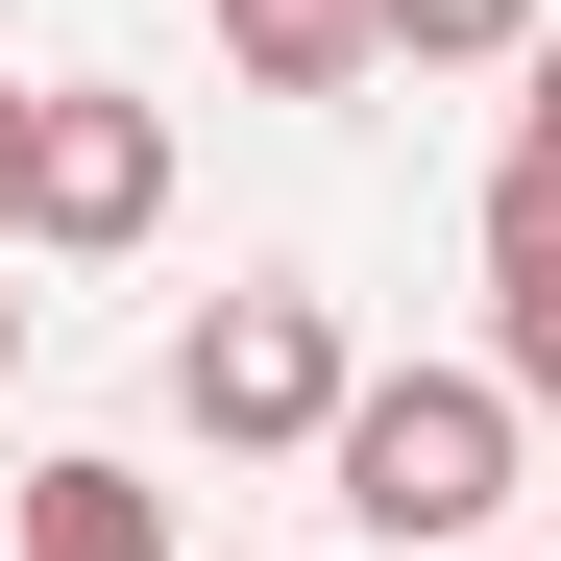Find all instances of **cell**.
<instances>
[{
  "mask_svg": "<svg viewBox=\"0 0 561 561\" xmlns=\"http://www.w3.org/2000/svg\"><path fill=\"white\" fill-rule=\"evenodd\" d=\"M513 463H537V391H513V366H366L342 439H318V489L391 537V561H463V537L513 513Z\"/></svg>",
  "mask_w": 561,
  "mask_h": 561,
  "instance_id": "cell-1",
  "label": "cell"
},
{
  "mask_svg": "<svg viewBox=\"0 0 561 561\" xmlns=\"http://www.w3.org/2000/svg\"><path fill=\"white\" fill-rule=\"evenodd\" d=\"M342 391H366V342H342V294H294V268H244V294L171 342V415H196L220 463H318Z\"/></svg>",
  "mask_w": 561,
  "mask_h": 561,
  "instance_id": "cell-2",
  "label": "cell"
},
{
  "mask_svg": "<svg viewBox=\"0 0 561 561\" xmlns=\"http://www.w3.org/2000/svg\"><path fill=\"white\" fill-rule=\"evenodd\" d=\"M147 220H171V99L49 73V123H25V268H123Z\"/></svg>",
  "mask_w": 561,
  "mask_h": 561,
  "instance_id": "cell-3",
  "label": "cell"
},
{
  "mask_svg": "<svg viewBox=\"0 0 561 561\" xmlns=\"http://www.w3.org/2000/svg\"><path fill=\"white\" fill-rule=\"evenodd\" d=\"M220 73H244V99H366L391 25H366V0H220Z\"/></svg>",
  "mask_w": 561,
  "mask_h": 561,
  "instance_id": "cell-4",
  "label": "cell"
},
{
  "mask_svg": "<svg viewBox=\"0 0 561 561\" xmlns=\"http://www.w3.org/2000/svg\"><path fill=\"white\" fill-rule=\"evenodd\" d=\"M25 561H171V489L73 439V463H25Z\"/></svg>",
  "mask_w": 561,
  "mask_h": 561,
  "instance_id": "cell-5",
  "label": "cell"
},
{
  "mask_svg": "<svg viewBox=\"0 0 561 561\" xmlns=\"http://www.w3.org/2000/svg\"><path fill=\"white\" fill-rule=\"evenodd\" d=\"M489 294H561V99H513L489 147Z\"/></svg>",
  "mask_w": 561,
  "mask_h": 561,
  "instance_id": "cell-6",
  "label": "cell"
},
{
  "mask_svg": "<svg viewBox=\"0 0 561 561\" xmlns=\"http://www.w3.org/2000/svg\"><path fill=\"white\" fill-rule=\"evenodd\" d=\"M366 25H391V73H513L537 0H366Z\"/></svg>",
  "mask_w": 561,
  "mask_h": 561,
  "instance_id": "cell-7",
  "label": "cell"
},
{
  "mask_svg": "<svg viewBox=\"0 0 561 561\" xmlns=\"http://www.w3.org/2000/svg\"><path fill=\"white\" fill-rule=\"evenodd\" d=\"M489 366L537 391V439H561V294H489Z\"/></svg>",
  "mask_w": 561,
  "mask_h": 561,
  "instance_id": "cell-8",
  "label": "cell"
},
{
  "mask_svg": "<svg viewBox=\"0 0 561 561\" xmlns=\"http://www.w3.org/2000/svg\"><path fill=\"white\" fill-rule=\"evenodd\" d=\"M25 123H49V99H25V73H0V244H25Z\"/></svg>",
  "mask_w": 561,
  "mask_h": 561,
  "instance_id": "cell-9",
  "label": "cell"
},
{
  "mask_svg": "<svg viewBox=\"0 0 561 561\" xmlns=\"http://www.w3.org/2000/svg\"><path fill=\"white\" fill-rule=\"evenodd\" d=\"M25 318H49V294H25V244H0V366H25Z\"/></svg>",
  "mask_w": 561,
  "mask_h": 561,
  "instance_id": "cell-10",
  "label": "cell"
},
{
  "mask_svg": "<svg viewBox=\"0 0 561 561\" xmlns=\"http://www.w3.org/2000/svg\"><path fill=\"white\" fill-rule=\"evenodd\" d=\"M513 73H537V99H561V25H537V49H513Z\"/></svg>",
  "mask_w": 561,
  "mask_h": 561,
  "instance_id": "cell-11",
  "label": "cell"
},
{
  "mask_svg": "<svg viewBox=\"0 0 561 561\" xmlns=\"http://www.w3.org/2000/svg\"><path fill=\"white\" fill-rule=\"evenodd\" d=\"M463 561H489V537H463Z\"/></svg>",
  "mask_w": 561,
  "mask_h": 561,
  "instance_id": "cell-12",
  "label": "cell"
}]
</instances>
